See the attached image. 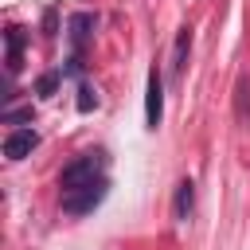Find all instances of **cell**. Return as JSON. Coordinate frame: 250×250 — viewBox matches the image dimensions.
Segmentation results:
<instances>
[{
  "label": "cell",
  "mask_w": 250,
  "mask_h": 250,
  "mask_svg": "<svg viewBox=\"0 0 250 250\" xmlns=\"http://www.w3.org/2000/svg\"><path fill=\"white\" fill-rule=\"evenodd\" d=\"M164 117V86H160V74L148 70V86H145V125L156 129Z\"/></svg>",
  "instance_id": "obj_3"
},
{
  "label": "cell",
  "mask_w": 250,
  "mask_h": 250,
  "mask_svg": "<svg viewBox=\"0 0 250 250\" xmlns=\"http://www.w3.org/2000/svg\"><path fill=\"white\" fill-rule=\"evenodd\" d=\"M4 43H8V74H16V70H20V55H23V35H20V27H8V31H4Z\"/></svg>",
  "instance_id": "obj_8"
},
{
  "label": "cell",
  "mask_w": 250,
  "mask_h": 250,
  "mask_svg": "<svg viewBox=\"0 0 250 250\" xmlns=\"http://www.w3.org/2000/svg\"><path fill=\"white\" fill-rule=\"evenodd\" d=\"M191 203H195V184L191 180H180L176 184V199H172V215L176 219H188L191 215Z\"/></svg>",
  "instance_id": "obj_5"
},
{
  "label": "cell",
  "mask_w": 250,
  "mask_h": 250,
  "mask_svg": "<svg viewBox=\"0 0 250 250\" xmlns=\"http://www.w3.org/2000/svg\"><path fill=\"white\" fill-rule=\"evenodd\" d=\"M31 117V109H8L4 113V121H27Z\"/></svg>",
  "instance_id": "obj_11"
},
{
  "label": "cell",
  "mask_w": 250,
  "mask_h": 250,
  "mask_svg": "<svg viewBox=\"0 0 250 250\" xmlns=\"http://www.w3.org/2000/svg\"><path fill=\"white\" fill-rule=\"evenodd\" d=\"M35 145H39V133H35V129H12V133L4 137V156H8V160H23Z\"/></svg>",
  "instance_id": "obj_4"
},
{
  "label": "cell",
  "mask_w": 250,
  "mask_h": 250,
  "mask_svg": "<svg viewBox=\"0 0 250 250\" xmlns=\"http://www.w3.org/2000/svg\"><path fill=\"white\" fill-rule=\"evenodd\" d=\"M55 86H59V74H43V78H39V94H43V98H51Z\"/></svg>",
  "instance_id": "obj_10"
},
{
  "label": "cell",
  "mask_w": 250,
  "mask_h": 250,
  "mask_svg": "<svg viewBox=\"0 0 250 250\" xmlns=\"http://www.w3.org/2000/svg\"><path fill=\"white\" fill-rule=\"evenodd\" d=\"M98 180H105V156H102V152H82V156H74V160L59 172L62 195H66V191H78V188H90V184H98Z\"/></svg>",
  "instance_id": "obj_1"
},
{
  "label": "cell",
  "mask_w": 250,
  "mask_h": 250,
  "mask_svg": "<svg viewBox=\"0 0 250 250\" xmlns=\"http://www.w3.org/2000/svg\"><path fill=\"white\" fill-rule=\"evenodd\" d=\"M90 27H94V16H90V12H78V16H70V43H74V51H82V47H86V39H90Z\"/></svg>",
  "instance_id": "obj_6"
},
{
  "label": "cell",
  "mask_w": 250,
  "mask_h": 250,
  "mask_svg": "<svg viewBox=\"0 0 250 250\" xmlns=\"http://www.w3.org/2000/svg\"><path fill=\"white\" fill-rule=\"evenodd\" d=\"M188 55H191V31L180 27V35H176V43H172V74H184Z\"/></svg>",
  "instance_id": "obj_7"
},
{
  "label": "cell",
  "mask_w": 250,
  "mask_h": 250,
  "mask_svg": "<svg viewBox=\"0 0 250 250\" xmlns=\"http://www.w3.org/2000/svg\"><path fill=\"white\" fill-rule=\"evenodd\" d=\"M105 191H109L105 180H98V184H90V188H78V191H66V195H62V211H66V215H90V211L105 199Z\"/></svg>",
  "instance_id": "obj_2"
},
{
  "label": "cell",
  "mask_w": 250,
  "mask_h": 250,
  "mask_svg": "<svg viewBox=\"0 0 250 250\" xmlns=\"http://www.w3.org/2000/svg\"><path fill=\"white\" fill-rule=\"evenodd\" d=\"M94 105H98V94H94L90 86H82V90H78V109H82V113H90Z\"/></svg>",
  "instance_id": "obj_9"
}]
</instances>
